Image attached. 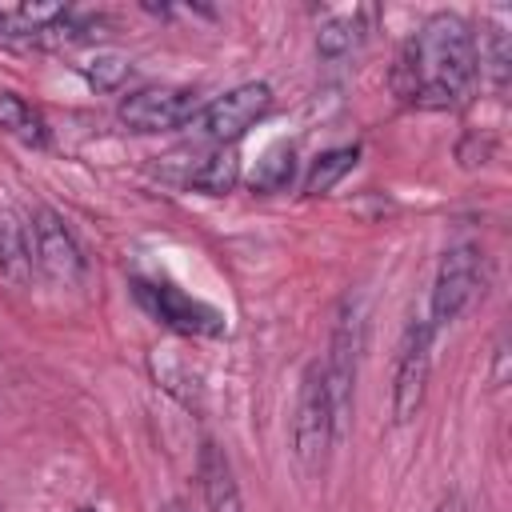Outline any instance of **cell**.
<instances>
[{
  "label": "cell",
  "mask_w": 512,
  "mask_h": 512,
  "mask_svg": "<svg viewBox=\"0 0 512 512\" xmlns=\"http://www.w3.org/2000/svg\"><path fill=\"white\" fill-rule=\"evenodd\" d=\"M480 64H476V32L456 12H436L424 20L416 36L404 40L396 68H392V92L412 108H460L476 88Z\"/></svg>",
  "instance_id": "6da1fadb"
},
{
  "label": "cell",
  "mask_w": 512,
  "mask_h": 512,
  "mask_svg": "<svg viewBox=\"0 0 512 512\" xmlns=\"http://www.w3.org/2000/svg\"><path fill=\"white\" fill-rule=\"evenodd\" d=\"M360 348H364V304L344 296L336 324H332V340H328V356H324V388H328V404H332V428L336 440L348 428L352 416V388H356V368H360Z\"/></svg>",
  "instance_id": "7a4b0ae2"
},
{
  "label": "cell",
  "mask_w": 512,
  "mask_h": 512,
  "mask_svg": "<svg viewBox=\"0 0 512 512\" xmlns=\"http://www.w3.org/2000/svg\"><path fill=\"white\" fill-rule=\"evenodd\" d=\"M432 320L428 312H412L396 348V364H392V420L408 424L428 392V372H432Z\"/></svg>",
  "instance_id": "3957f363"
},
{
  "label": "cell",
  "mask_w": 512,
  "mask_h": 512,
  "mask_svg": "<svg viewBox=\"0 0 512 512\" xmlns=\"http://www.w3.org/2000/svg\"><path fill=\"white\" fill-rule=\"evenodd\" d=\"M484 288V256L472 240H460L452 248H444L440 268H436V284H432V300H428V320L432 328H444L452 320H460L472 300Z\"/></svg>",
  "instance_id": "277c9868"
},
{
  "label": "cell",
  "mask_w": 512,
  "mask_h": 512,
  "mask_svg": "<svg viewBox=\"0 0 512 512\" xmlns=\"http://www.w3.org/2000/svg\"><path fill=\"white\" fill-rule=\"evenodd\" d=\"M332 444H336V428H332V404H328V388H324V368H320V360H312L304 368L300 396H296L292 452H296L304 472H316Z\"/></svg>",
  "instance_id": "5b68a950"
},
{
  "label": "cell",
  "mask_w": 512,
  "mask_h": 512,
  "mask_svg": "<svg viewBox=\"0 0 512 512\" xmlns=\"http://www.w3.org/2000/svg\"><path fill=\"white\" fill-rule=\"evenodd\" d=\"M136 300L168 328L184 332V336H220L228 324H224V312H216L212 304L204 300H192L188 292L172 288V284H156V280H136L132 284Z\"/></svg>",
  "instance_id": "8992f818"
},
{
  "label": "cell",
  "mask_w": 512,
  "mask_h": 512,
  "mask_svg": "<svg viewBox=\"0 0 512 512\" xmlns=\"http://www.w3.org/2000/svg\"><path fill=\"white\" fill-rule=\"evenodd\" d=\"M268 108H272V88H268L264 80H248V84H236L232 92L216 96L212 104H204L192 124H196L204 136L228 144V140H240Z\"/></svg>",
  "instance_id": "52a82bcc"
},
{
  "label": "cell",
  "mask_w": 512,
  "mask_h": 512,
  "mask_svg": "<svg viewBox=\"0 0 512 512\" xmlns=\"http://www.w3.org/2000/svg\"><path fill=\"white\" fill-rule=\"evenodd\" d=\"M200 116V96L192 88H140L120 100V120L136 132H164L192 124Z\"/></svg>",
  "instance_id": "ba28073f"
},
{
  "label": "cell",
  "mask_w": 512,
  "mask_h": 512,
  "mask_svg": "<svg viewBox=\"0 0 512 512\" xmlns=\"http://www.w3.org/2000/svg\"><path fill=\"white\" fill-rule=\"evenodd\" d=\"M32 256L56 284H76L84 276V252L52 208L32 212Z\"/></svg>",
  "instance_id": "9c48e42d"
},
{
  "label": "cell",
  "mask_w": 512,
  "mask_h": 512,
  "mask_svg": "<svg viewBox=\"0 0 512 512\" xmlns=\"http://www.w3.org/2000/svg\"><path fill=\"white\" fill-rule=\"evenodd\" d=\"M196 476H200V496H204V512H244L236 476H232V460L224 456V448L216 440H204L200 460H196Z\"/></svg>",
  "instance_id": "30bf717a"
},
{
  "label": "cell",
  "mask_w": 512,
  "mask_h": 512,
  "mask_svg": "<svg viewBox=\"0 0 512 512\" xmlns=\"http://www.w3.org/2000/svg\"><path fill=\"white\" fill-rule=\"evenodd\" d=\"M0 276L8 284H28L32 276V236L12 212L0 216Z\"/></svg>",
  "instance_id": "8fae6325"
},
{
  "label": "cell",
  "mask_w": 512,
  "mask_h": 512,
  "mask_svg": "<svg viewBox=\"0 0 512 512\" xmlns=\"http://www.w3.org/2000/svg\"><path fill=\"white\" fill-rule=\"evenodd\" d=\"M476 64H480V72L488 76L492 88H508V76H512V40H508V32L500 24H484L480 28Z\"/></svg>",
  "instance_id": "7c38bea8"
},
{
  "label": "cell",
  "mask_w": 512,
  "mask_h": 512,
  "mask_svg": "<svg viewBox=\"0 0 512 512\" xmlns=\"http://www.w3.org/2000/svg\"><path fill=\"white\" fill-rule=\"evenodd\" d=\"M236 180H240V156H236L232 148L212 152V156L200 160V164L192 168V176H188V184H192L196 192H208V196H224V192H232Z\"/></svg>",
  "instance_id": "4fadbf2b"
},
{
  "label": "cell",
  "mask_w": 512,
  "mask_h": 512,
  "mask_svg": "<svg viewBox=\"0 0 512 512\" xmlns=\"http://www.w3.org/2000/svg\"><path fill=\"white\" fill-rule=\"evenodd\" d=\"M0 132L16 136L20 144H32V148H44V144H48V128H44V120H40L20 96H12V92L0 96Z\"/></svg>",
  "instance_id": "5bb4252c"
},
{
  "label": "cell",
  "mask_w": 512,
  "mask_h": 512,
  "mask_svg": "<svg viewBox=\"0 0 512 512\" xmlns=\"http://www.w3.org/2000/svg\"><path fill=\"white\" fill-rule=\"evenodd\" d=\"M360 44V20L356 16H332L316 32V56L320 60H344Z\"/></svg>",
  "instance_id": "9a60e30c"
},
{
  "label": "cell",
  "mask_w": 512,
  "mask_h": 512,
  "mask_svg": "<svg viewBox=\"0 0 512 512\" xmlns=\"http://www.w3.org/2000/svg\"><path fill=\"white\" fill-rule=\"evenodd\" d=\"M356 156H360V148H332V152L316 156V164H312V172H308V180H304V196H324V192H332V184H336L344 172H352Z\"/></svg>",
  "instance_id": "2e32d148"
},
{
  "label": "cell",
  "mask_w": 512,
  "mask_h": 512,
  "mask_svg": "<svg viewBox=\"0 0 512 512\" xmlns=\"http://www.w3.org/2000/svg\"><path fill=\"white\" fill-rule=\"evenodd\" d=\"M292 172H296V156H292V148H272V152L256 164L252 188H256V192H284V188L292 184Z\"/></svg>",
  "instance_id": "e0dca14e"
},
{
  "label": "cell",
  "mask_w": 512,
  "mask_h": 512,
  "mask_svg": "<svg viewBox=\"0 0 512 512\" xmlns=\"http://www.w3.org/2000/svg\"><path fill=\"white\" fill-rule=\"evenodd\" d=\"M84 76H88V84L96 92H116L124 84V76H128V56H120V52H96L84 64Z\"/></svg>",
  "instance_id": "ac0fdd59"
},
{
  "label": "cell",
  "mask_w": 512,
  "mask_h": 512,
  "mask_svg": "<svg viewBox=\"0 0 512 512\" xmlns=\"http://www.w3.org/2000/svg\"><path fill=\"white\" fill-rule=\"evenodd\" d=\"M436 512H468V504H464V496H460V492L452 488V492H444V496H440Z\"/></svg>",
  "instance_id": "d6986e66"
},
{
  "label": "cell",
  "mask_w": 512,
  "mask_h": 512,
  "mask_svg": "<svg viewBox=\"0 0 512 512\" xmlns=\"http://www.w3.org/2000/svg\"><path fill=\"white\" fill-rule=\"evenodd\" d=\"M160 512H188V508H184V504H180V500H172V504H164V508H160Z\"/></svg>",
  "instance_id": "ffe728a7"
},
{
  "label": "cell",
  "mask_w": 512,
  "mask_h": 512,
  "mask_svg": "<svg viewBox=\"0 0 512 512\" xmlns=\"http://www.w3.org/2000/svg\"><path fill=\"white\" fill-rule=\"evenodd\" d=\"M76 512H100V508H92V504H84V508H76Z\"/></svg>",
  "instance_id": "44dd1931"
}]
</instances>
